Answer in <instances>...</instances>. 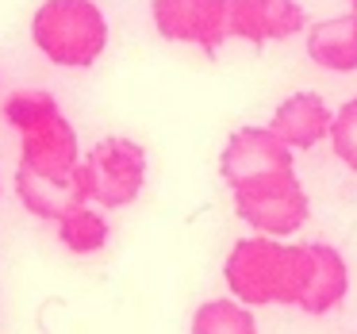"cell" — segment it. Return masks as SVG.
<instances>
[{
	"mask_svg": "<svg viewBox=\"0 0 357 334\" xmlns=\"http://www.w3.org/2000/svg\"><path fill=\"white\" fill-rule=\"evenodd\" d=\"M277 169H296V150L273 127H238L219 154V177L227 188Z\"/></svg>",
	"mask_w": 357,
	"mask_h": 334,
	"instance_id": "obj_7",
	"label": "cell"
},
{
	"mask_svg": "<svg viewBox=\"0 0 357 334\" xmlns=\"http://www.w3.org/2000/svg\"><path fill=\"white\" fill-rule=\"evenodd\" d=\"M108 39V16L96 0H43L31 16L35 50L58 70H93Z\"/></svg>",
	"mask_w": 357,
	"mask_h": 334,
	"instance_id": "obj_3",
	"label": "cell"
},
{
	"mask_svg": "<svg viewBox=\"0 0 357 334\" xmlns=\"http://www.w3.org/2000/svg\"><path fill=\"white\" fill-rule=\"evenodd\" d=\"M16 196L27 215L43 219V223H58L66 211L89 204L85 165L77 162V169L70 173H35V169L16 165Z\"/></svg>",
	"mask_w": 357,
	"mask_h": 334,
	"instance_id": "obj_9",
	"label": "cell"
},
{
	"mask_svg": "<svg viewBox=\"0 0 357 334\" xmlns=\"http://www.w3.org/2000/svg\"><path fill=\"white\" fill-rule=\"evenodd\" d=\"M349 8H354V12H357V0H349Z\"/></svg>",
	"mask_w": 357,
	"mask_h": 334,
	"instance_id": "obj_16",
	"label": "cell"
},
{
	"mask_svg": "<svg viewBox=\"0 0 357 334\" xmlns=\"http://www.w3.org/2000/svg\"><path fill=\"white\" fill-rule=\"evenodd\" d=\"M307 246H311V277L300 296V311L303 315H331L349 296V265L342 257V250H334L331 242H307Z\"/></svg>",
	"mask_w": 357,
	"mask_h": 334,
	"instance_id": "obj_11",
	"label": "cell"
},
{
	"mask_svg": "<svg viewBox=\"0 0 357 334\" xmlns=\"http://www.w3.org/2000/svg\"><path fill=\"white\" fill-rule=\"evenodd\" d=\"M311 277V246L284 242L273 234L238 238L223 261V280L234 300L250 308H300V296Z\"/></svg>",
	"mask_w": 357,
	"mask_h": 334,
	"instance_id": "obj_1",
	"label": "cell"
},
{
	"mask_svg": "<svg viewBox=\"0 0 357 334\" xmlns=\"http://www.w3.org/2000/svg\"><path fill=\"white\" fill-rule=\"evenodd\" d=\"M227 31L261 50L307 31V12L300 0H227Z\"/></svg>",
	"mask_w": 357,
	"mask_h": 334,
	"instance_id": "obj_8",
	"label": "cell"
},
{
	"mask_svg": "<svg viewBox=\"0 0 357 334\" xmlns=\"http://www.w3.org/2000/svg\"><path fill=\"white\" fill-rule=\"evenodd\" d=\"M234 215L254 234H273V238H292L311 219V196L300 185L296 169L261 173L254 181H242L231 188Z\"/></svg>",
	"mask_w": 357,
	"mask_h": 334,
	"instance_id": "obj_4",
	"label": "cell"
},
{
	"mask_svg": "<svg viewBox=\"0 0 357 334\" xmlns=\"http://www.w3.org/2000/svg\"><path fill=\"white\" fill-rule=\"evenodd\" d=\"M4 123L20 135V162L35 173H70L81 162V139L62 104L43 89H20L0 108Z\"/></svg>",
	"mask_w": 357,
	"mask_h": 334,
	"instance_id": "obj_2",
	"label": "cell"
},
{
	"mask_svg": "<svg viewBox=\"0 0 357 334\" xmlns=\"http://www.w3.org/2000/svg\"><path fill=\"white\" fill-rule=\"evenodd\" d=\"M150 20L165 43L196 47L208 58H215L231 39L227 0H150Z\"/></svg>",
	"mask_w": 357,
	"mask_h": 334,
	"instance_id": "obj_6",
	"label": "cell"
},
{
	"mask_svg": "<svg viewBox=\"0 0 357 334\" xmlns=\"http://www.w3.org/2000/svg\"><path fill=\"white\" fill-rule=\"evenodd\" d=\"M54 227H58V242H62L70 254H77V257L100 254V250L108 246V238H112L108 215H104L100 208H93V204H81V208L66 211Z\"/></svg>",
	"mask_w": 357,
	"mask_h": 334,
	"instance_id": "obj_13",
	"label": "cell"
},
{
	"mask_svg": "<svg viewBox=\"0 0 357 334\" xmlns=\"http://www.w3.org/2000/svg\"><path fill=\"white\" fill-rule=\"evenodd\" d=\"M257 319L242 300H204L192 315V334H254Z\"/></svg>",
	"mask_w": 357,
	"mask_h": 334,
	"instance_id": "obj_14",
	"label": "cell"
},
{
	"mask_svg": "<svg viewBox=\"0 0 357 334\" xmlns=\"http://www.w3.org/2000/svg\"><path fill=\"white\" fill-rule=\"evenodd\" d=\"M307 58L326 73H354L357 70V12L349 8L346 16H331L307 27L303 39Z\"/></svg>",
	"mask_w": 357,
	"mask_h": 334,
	"instance_id": "obj_12",
	"label": "cell"
},
{
	"mask_svg": "<svg viewBox=\"0 0 357 334\" xmlns=\"http://www.w3.org/2000/svg\"><path fill=\"white\" fill-rule=\"evenodd\" d=\"M331 119H334V112L319 93H292L273 108L269 127L292 150H315L331 135Z\"/></svg>",
	"mask_w": 357,
	"mask_h": 334,
	"instance_id": "obj_10",
	"label": "cell"
},
{
	"mask_svg": "<svg viewBox=\"0 0 357 334\" xmlns=\"http://www.w3.org/2000/svg\"><path fill=\"white\" fill-rule=\"evenodd\" d=\"M89 181V204L96 208H131L146 188V146H139L127 135H108V139L93 142L81 154Z\"/></svg>",
	"mask_w": 357,
	"mask_h": 334,
	"instance_id": "obj_5",
	"label": "cell"
},
{
	"mask_svg": "<svg viewBox=\"0 0 357 334\" xmlns=\"http://www.w3.org/2000/svg\"><path fill=\"white\" fill-rule=\"evenodd\" d=\"M326 142H331L334 158H338L349 173H357V96H354V100H346L338 112H334Z\"/></svg>",
	"mask_w": 357,
	"mask_h": 334,
	"instance_id": "obj_15",
	"label": "cell"
}]
</instances>
